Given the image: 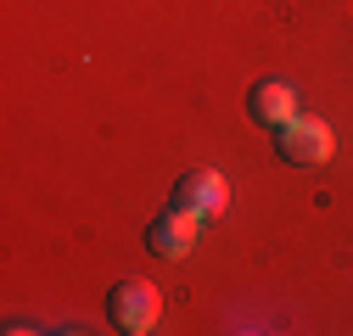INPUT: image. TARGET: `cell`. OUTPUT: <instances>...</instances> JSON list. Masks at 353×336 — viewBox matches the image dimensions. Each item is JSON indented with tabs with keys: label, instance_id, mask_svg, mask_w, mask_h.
Returning a JSON list of instances; mask_svg holds the SVG:
<instances>
[{
	"label": "cell",
	"instance_id": "cell-2",
	"mask_svg": "<svg viewBox=\"0 0 353 336\" xmlns=\"http://www.w3.org/2000/svg\"><path fill=\"white\" fill-rule=\"evenodd\" d=\"M275 151H281V162H292V168H320V162H331L336 135H331V123L297 112V118H286V123H281Z\"/></svg>",
	"mask_w": 353,
	"mask_h": 336
},
{
	"label": "cell",
	"instance_id": "cell-4",
	"mask_svg": "<svg viewBox=\"0 0 353 336\" xmlns=\"http://www.w3.org/2000/svg\"><path fill=\"white\" fill-rule=\"evenodd\" d=\"M196 235H202V219L168 202L163 213L146 224V252H152V258H168V264H180V258H191V252H196Z\"/></svg>",
	"mask_w": 353,
	"mask_h": 336
},
{
	"label": "cell",
	"instance_id": "cell-5",
	"mask_svg": "<svg viewBox=\"0 0 353 336\" xmlns=\"http://www.w3.org/2000/svg\"><path fill=\"white\" fill-rule=\"evenodd\" d=\"M247 112L258 123H270V129H281L286 118H297V90H292L286 78H258L252 96H247Z\"/></svg>",
	"mask_w": 353,
	"mask_h": 336
},
{
	"label": "cell",
	"instance_id": "cell-1",
	"mask_svg": "<svg viewBox=\"0 0 353 336\" xmlns=\"http://www.w3.org/2000/svg\"><path fill=\"white\" fill-rule=\"evenodd\" d=\"M107 319L123 330V336H146V330H157V319H163V291L152 286V280H118L112 291H107Z\"/></svg>",
	"mask_w": 353,
	"mask_h": 336
},
{
	"label": "cell",
	"instance_id": "cell-3",
	"mask_svg": "<svg viewBox=\"0 0 353 336\" xmlns=\"http://www.w3.org/2000/svg\"><path fill=\"white\" fill-rule=\"evenodd\" d=\"M168 202L185 207V213H196V219L208 224V219H219V213L230 207V180L219 174V168H185V174L174 180Z\"/></svg>",
	"mask_w": 353,
	"mask_h": 336
}]
</instances>
